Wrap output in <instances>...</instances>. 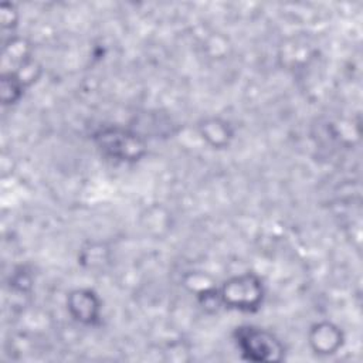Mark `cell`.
Here are the masks:
<instances>
[{"mask_svg":"<svg viewBox=\"0 0 363 363\" xmlns=\"http://www.w3.org/2000/svg\"><path fill=\"white\" fill-rule=\"evenodd\" d=\"M240 343L242 346V349L248 353L257 354L255 359H267L268 354H274L275 352H278V345L277 342L272 339V336H269L265 332L261 330H255L252 328H247L240 330Z\"/></svg>","mask_w":363,"mask_h":363,"instance_id":"6da1fadb","label":"cell"},{"mask_svg":"<svg viewBox=\"0 0 363 363\" xmlns=\"http://www.w3.org/2000/svg\"><path fill=\"white\" fill-rule=\"evenodd\" d=\"M101 145L104 149H106L111 155L115 156L118 146H121L119 149V157L121 159H132V157H138L139 156V150H140V145L138 143V140H133L132 136L123 135L122 140L119 142V133L116 130H111L108 133H104V136L101 138Z\"/></svg>","mask_w":363,"mask_h":363,"instance_id":"7a4b0ae2","label":"cell"}]
</instances>
